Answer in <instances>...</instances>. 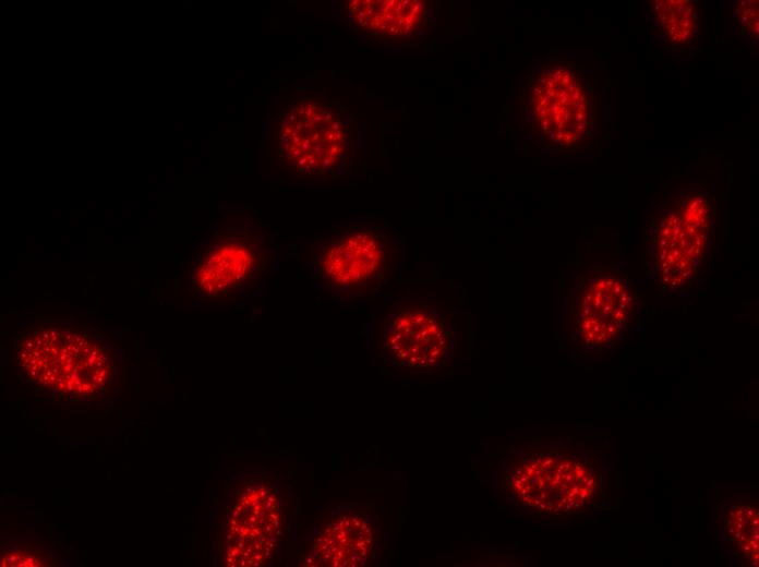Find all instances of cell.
Segmentation results:
<instances>
[{
  "label": "cell",
  "mask_w": 759,
  "mask_h": 567,
  "mask_svg": "<svg viewBox=\"0 0 759 567\" xmlns=\"http://www.w3.org/2000/svg\"><path fill=\"white\" fill-rule=\"evenodd\" d=\"M528 110L541 133L561 146L578 143L590 125L589 96L567 67H554L538 74L529 92Z\"/></svg>",
  "instance_id": "5b68a950"
},
{
  "label": "cell",
  "mask_w": 759,
  "mask_h": 567,
  "mask_svg": "<svg viewBox=\"0 0 759 567\" xmlns=\"http://www.w3.org/2000/svg\"><path fill=\"white\" fill-rule=\"evenodd\" d=\"M738 20L743 28L758 37V1H743L738 5Z\"/></svg>",
  "instance_id": "8fae6325"
},
{
  "label": "cell",
  "mask_w": 759,
  "mask_h": 567,
  "mask_svg": "<svg viewBox=\"0 0 759 567\" xmlns=\"http://www.w3.org/2000/svg\"><path fill=\"white\" fill-rule=\"evenodd\" d=\"M510 485L525 505L559 514L583 506L593 494L594 481L585 466L569 457L539 455L516 468Z\"/></svg>",
  "instance_id": "8992f818"
},
{
  "label": "cell",
  "mask_w": 759,
  "mask_h": 567,
  "mask_svg": "<svg viewBox=\"0 0 759 567\" xmlns=\"http://www.w3.org/2000/svg\"><path fill=\"white\" fill-rule=\"evenodd\" d=\"M389 255L385 231L357 225L314 241L305 267L311 273L315 295L332 299L368 292L382 284Z\"/></svg>",
  "instance_id": "277c9868"
},
{
  "label": "cell",
  "mask_w": 759,
  "mask_h": 567,
  "mask_svg": "<svg viewBox=\"0 0 759 567\" xmlns=\"http://www.w3.org/2000/svg\"><path fill=\"white\" fill-rule=\"evenodd\" d=\"M654 15L668 39L676 44L688 41L695 31L696 13L686 0H656Z\"/></svg>",
  "instance_id": "9c48e42d"
},
{
  "label": "cell",
  "mask_w": 759,
  "mask_h": 567,
  "mask_svg": "<svg viewBox=\"0 0 759 567\" xmlns=\"http://www.w3.org/2000/svg\"><path fill=\"white\" fill-rule=\"evenodd\" d=\"M16 354L26 379L59 398L100 397L120 372L119 353L82 325L33 328L22 336Z\"/></svg>",
  "instance_id": "6da1fadb"
},
{
  "label": "cell",
  "mask_w": 759,
  "mask_h": 567,
  "mask_svg": "<svg viewBox=\"0 0 759 567\" xmlns=\"http://www.w3.org/2000/svg\"><path fill=\"white\" fill-rule=\"evenodd\" d=\"M352 130L339 102L321 94L294 97L279 112L278 164L297 177L328 179L347 171Z\"/></svg>",
  "instance_id": "7a4b0ae2"
},
{
  "label": "cell",
  "mask_w": 759,
  "mask_h": 567,
  "mask_svg": "<svg viewBox=\"0 0 759 567\" xmlns=\"http://www.w3.org/2000/svg\"><path fill=\"white\" fill-rule=\"evenodd\" d=\"M385 345L402 367L435 369L453 351L454 328L437 306L412 305L389 315Z\"/></svg>",
  "instance_id": "52a82bcc"
},
{
  "label": "cell",
  "mask_w": 759,
  "mask_h": 567,
  "mask_svg": "<svg viewBox=\"0 0 759 567\" xmlns=\"http://www.w3.org/2000/svg\"><path fill=\"white\" fill-rule=\"evenodd\" d=\"M267 258L262 227L248 215L228 218L190 260L186 291L203 300L241 292L260 278Z\"/></svg>",
  "instance_id": "3957f363"
},
{
  "label": "cell",
  "mask_w": 759,
  "mask_h": 567,
  "mask_svg": "<svg viewBox=\"0 0 759 567\" xmlns=\"http://www.w3.org/2000/svg\"><path fill=\"white\" fill-rule=\"evenodd\" d=\"M345 15L353 31L397 43L419 39L431 21L429 2L421 0H351Z\"/></svg>",
  "instance_id": "ba28073f"
},
{
  "label": "cell",
  "mask_w": 759,
  "mask_h": 567,
  "mask_svg": "<svg viewBox=\"0 0 759 567\" xmlns=\"http://www.w3.org/2000/svg\"><path fill=\"white\" fill-rule=\"evenodd\" d=\"M726 529L745 555L758 557V511L751 505H740L731 514Z\"/></svg>",
  "instance_id": "30bf717a"
}]
</instances>
